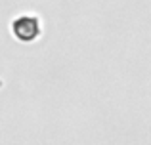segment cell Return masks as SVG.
Instances as JSON below:
<instances>
[{
    "label": "cell",
    "instance_id": "6da1fadb",
    "mask_svg": "<svg viewBox=\"0 0 151 145\" xmlns=\"http://www.w3.org/2000/svg\"><path fill=\"white\" fill-rule=\"evenodd\" d=\"M14 31H15V34H17L21 40H31V34H29V31H33L35 34H38V25H37V21L35 19H19L17 23H15V27H14Z\"/></svg>",
    "mask_w": 151,
    "mask_h": 145
}]
</instances>
